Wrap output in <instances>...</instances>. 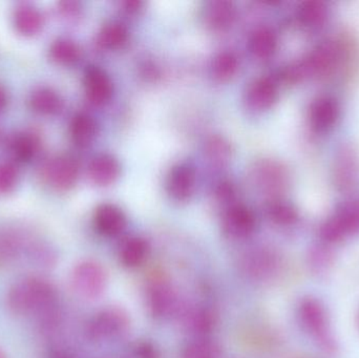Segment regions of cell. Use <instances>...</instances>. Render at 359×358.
I'll return each instance as SVG.
<instances>
[{"instance_id": "obj_37", "label": "cell", "mask_w": 359, "mask_h": 358, "mask_svg": "<svg viewBox=\"0 0 359 358\" xmlns=\"http://www.w3.org/2000/svg\"><path fill=\"white\" fill-rule=\"evenodd\" d=\"M217 197L219 201H229L234 197V187L231 183L223 182L217 188Z\"/></svg>"}, {"instance_id": "obj_2", "label": "cell", "mask_w": 359, "mask_h": 358, "mask_svg": "<svg viewBox=\"0 0 359 358\" xmlns=\"http://www.w3.org/2000/svg\"><path fill=\"white\" fill-rule=\"evenodd\" d=\"M74 291L84 298H96L104 291L107 275L98 263L84 261L74 268L71 275Z\"/></svg>"}, {"instance_id": "obj_31", "label": "cell", "mask_w": 359, "mask_h": 358, "mask_svg": "<svg viewBox=\"0 0 359 358\" xmlns=\"http://www.w3.org/2000/svg\"><path fill=\"white\" fill-rule=\"evenodd\" d=\"M238 69V57L231 52H223L215 57L212 63V75L219 81L231 79Z\"/></svg>"}, {"instance_id": "obj_28", "label": "cell", "mask_w": 359, "mask_h": 358, "mask_svg": "<svg viewBox=\"0 0 359 358\" xmlns=\"http://www.w3.org/2000/svg\"><path fill=\"white\" fill-rule=\"evenodd\" d=\"M344 237L359 233V201L350 202L332 218Z\"/></svg>"}, {"instance_id": "obj_17", "label": "cell", "mask_w": 359, "mask_h": 358, "mask_svg": "<svg viewBox=\"0 0 359 358\" xmlns=\"http://www.w3.org/2000/svg\"><path fill=\"white\" fill-rule=\"evenodd\" d=\"M236 6L227 0H213L207 2L204 8L205 23L215 31H224L236 19Z\"/></svg>"}, {"instance_id": "obj_15", "label": "cell", "mask_w": 359, "mask_h": 358, "mask_svg": "<svg viewBox=\"0 0 359 358\" xmlns=\"http://www.w3.org/2000/svg\"><path fill=\"white\" fill-rule=\"evenodd\" d=\"M121 167L114 156L102 153L97 156L88 166V176L98 186H109L119 178Z\"/></svg>"}, {"instance_id": "obj_19", "label": "cell", "mask_w": 359, "mask_h": 358, "mask_svg": "<svg viewBox=\"0 0 359 358\" xmlns=\"http://www.w3.org/2000/svg\"><path fill=\"white\" fill-rule=\"evenodd\" d=\"M29 103L35 113L43 116L56 115L63 107V100L59 92L46 86L34 90L29 96Z\"/></svg>"}, {"instance_id": "obj_13", "label": "cell", "mask_w": 359, "mask_h": 358, "mask_svg": "<svg viewBox=\"0 0 359 358\" xmlns=\"http://www.w3.org/2000/svg\"><path fill=\"white\" fill-rule=\"evenodd\" d=\"M94 224L101 235L116 237L126 229V216L118 206L102 204L95 212Z\"/></svg>"}, {"instance_id": "obj_26", "label": "cell", "mask_w": 359, "mask_h": 358, "mask_svg": "<svg viewBox=\"0 0 359 358\" xmlns=\"http://www.w3.org/2000/svg\"><path fill=\"white\" fill-rule=\"evenodd\" d=\"M149 304L154 315L157 317L168 315L175 306V296L170 286L155 284L149 294Z\"/></svg>"}, {"instance_id": "obj_6", "label": "cell", "mask_w": 359, "mask_h": 358, "mask_svg": "<svg viewBox=\"0 0 359 358\" xmlns=\"http://www.w3.org/2000/svg\"><path fill=\"white\" fill-rule=\"evenodd\" d=\"M278 264V258L271 250L257 249L243 256L241 267L249 277L264 280L276 273Z\"/></svg>"}, {"instance_id": "obj_9", "label": "cell", "mask_w": 359, "mask_h": 358, "mask_svg": "<svg viewBox=\"0 0 359 358\" xmlns=\"http://www.w3.org/2000/svg\"><path fill=\"white\" fill-rule=\"evenodd\" d=\"M255 179L262 191L269 195H278L288 184V174L280 164L273 161L259 163L255 168Z\"/></svg>"}, {"instance_id": "obj_23", "label": "cell", "mask_w": 359, "mask_h": 358, "mask_svg": "<svg viewBox=\"0 0 359 358\" xmlns=\"http://www.w3.org/2000/svg\"><path fill=\"white\" fill-rule=\"evenodd\" d=\"M278 48L276 33L268 27H259L251 36L250 50L253 56L261 60H267L273 56Z\"/></svg>"}, {"instance_id": "obj_3", "label": "cell", "mask_w": 359, "mask_h": 358, "mask_svg": "<svg viewBox=\"0 0 359 358\" xmlns=\"http://www.w3.org/2000/svg\"><path fill=\"white\" fill-rule=\"evenodd\" d=\"M44 179L59 191L73 188L79 178V165L69 156H58L50 160L43 170Z\"/></svg>"}, {"instance_id": "obj_12", "label": "cell", "mask_w": 359, "mask_h": 358, "mask_svg": "<svg viewBox=\"0 0 359 358\" xmlns=\"http://www.w3.org/2000/svg\"><path fill=\"white\" fill-rule=\"evenodd\" d=\"M299 317L304 327L318 338H327V315L324 307L314 298H305L299 307Z\"/></svg>"}, {"instance_id": "obj_34", "label": "cell", "mask_w": 359, "mask_h": 358, "mask_svg": "<svg viewBox=\"0 0 359 358\" xmlns=\"http://www.w3.org/2000/svg\"><path fill=\"white\" fill-rule=\"evenodd\" d=\"M19 172L10 162H0V195H8L18 183Z\"/></svg>"}, {"instance_id": "obj_11", "label": "cell", "mask_w": 359, "mask_h": 358, "mask_svg": "<svg viewBox=\"0 0 359 358\" xmlns=\"http://www.w3.org/2000/svg\"><path fill=\"white\" fill-rule=\"evenodd\" d=\"M278 90L271 78H259L250 84L246 92V103L253 111H263L273 106L278 100Z\"/></svg>"}, {"instance_id": "obj_16", "label": "cell", "mask_w": 359, "mask_h": 358, "mask_svg": "<svg viewBox=\"0 0 359 358\" xmlns=\"http://www.w3.org/2000/svg\"><path fill=\"white\" fill-rule=\"evenodd\" d=\"M339 115V105L331 97H320L310 106V123L314 130L320 132L332 128Z\"/></svg>"}, {"instance_id": "obj_7", "label": "cell", "mask_w": 359, "mask_h": 358, "mask_svg": "<svg viewBox=\"0 0 359 358\" xmlns=\"http://www.w3.org/2000/svg\"><path fill=\"white\" fill-rule=\"evenodd\" d=\"M255 216L246 206L230 207L223 218V230L232 239H245L252 235L255 229Z\"/></svg>"}, {"instance_id": "obj_33", "label": "cell", "mask_w": 359, "mask_h": 358, "mask_svg": "<svg viewBox=\"0 0 359 358\" xmlns=\"http://www.w3.org/2000/svg\"><path fill=\"white\" fill-rule=\"evenodd\" d=\"M219 350L215 343L198 340L189 343L182 353V358H219Z\"/></svg>"}, {"instance_id": "obj_25", "label": "cell", "mask_w": 359, "mask_h": 358, "mask_svg": "<svg viewBox=\"0 0 359 358\" xmlns=\"http://www.w3.org/2000/svg\"><path fill=\"white\" fill-rule=\"evenodd\" d=\"M50 56L54 62L61 65H72L81 57V50L74 40L59 38L50 48Z\"/></svg>"}, {"instance_id": "obj_22", "label": "cell", "mask_w": 359, "mask_h": 358, "mask_svg": "<svg viewBox=\"0 0 359 358\" xmlns=\"http://www.w3.org/2000/svg\"><path fill=\"white\" fill-rule=\"evenodd\" d=\"M149 244L142 237H133L126 240L120 247V262L126 267L142 264L149 254Z\"/></svg>"}, {"instance_id": "obj_40", "label": "cell", "mask_w": 359, "mask_h": 358, "mask_svg": "<svg viewBox=\"0 0 359 358\" xmlns=\"http://www.w3.org/2000/svg\"><path fill=\"white\" fill-rule=\"evenodd\" d=\"M50 358H72V357L62 349H55L50 352Z\"/></svg>"}, {"instance_id": "obj_32", "label": "cell", "mask_w": 359, "mask_h": 358, "mask_svg": "<svg viewBox=\"0 0 359 358\" xmlns=\"http://www.w3.org/2000/svg\"><path fill=\"white\" fill-rule=\"evenodd\" d=\"M267 214L271 221L282 226L294 224L299 218L297 209L287 202L276 200L268 205Z\"/></svg>"}, {"instance_id": "obj_10", "label": "cell", "mask_w": 359, "mask_h": 358, "mask_svg": "<svg viewBox=\"0 0 359 358\" xmlns=\"http://www.w3.org/2000/svg\"><path fill=\"white\" fill-rule=\"evenodd\" d=\"M196 172L191 166L180 164L168 174L166 188L170 197L176 201H187L196 188Z\"/></svg>"}, {"instance_id": "obj_27", "label": "cell", "mask_w": 359, "mask_h": 358, "mask_svg": "<svg viewBox=\"0 0 359 358\" xmlns=\"http://www.w3.org/2000/svg\"><path fill=\"white\" fill-rule=\"evenodd\" d=\"M128 39V32L121 23H109L99 32L97 43L105 50L122 48Z\"/></svg>"}, {"instance_id": "obj_4", "label": "cell", "mask_w": 359, "mask_h": 358, "mask_svg": "<svg viewBox=\"0 0 359 358\" xmlns=\"http://www.w3.org/2000/svg\"><path fill=\"white\" fill-rule=\"evenodd\" d=\"M341 48L337 44L325 42L316 48L307 58L302 60L307 77L329 75L341 60Z\"/></svg>"}, {"instance_id": "obj_24", "label": "cell", "mask_w": 359, "mask_h": 358, "mask_svg": "<svg viewBox=\"0 0 359 358\" xmlns=\"http://www.w3.org/2000/svg\"><path fill=\"white\" fill-rule=\"evenodd\" d=\"M69 132H71L72 139L78 146H88L96 137V121L90 115L78 113L72 120Z\"/></svg>"}, {"instance_id": "obj_5", "label": "cell", "mask_w": 359, "mask_h": 358, "mask_svg": "<svg viewBox=\"0 0 359 358\" xmlns=\"http://www.w3.org/2000/svg\"><path fill=\"white\" fill-rule=\"evenodd\" d=\"M128 319L117 310H105L97 315L88 326V334L94 340H111L128 329Z\"/></svg>"}, {"instance_id": "obj_21", "label": "cell", "mask_w": 359, "mask_h": 358, "mask_svg": "<svg viewBox=\"0 0 359 358\" xmlns=\"http://www.w3.org/2000/svg\"><path fill=\"white\" fill-rule=\"evenodd\" d=\"M41 137L35 130H27L16 135L11 141V151L18 161H32L41 149Z\"/></svg>"}, {"instance_id": "obj_29", "label": "cell", "mask_w": 359, "mask_h": 358, "mask_svg": "<svg viewBox=\"0 0 359 358\" xmlns=\"http://www.w3.org/2000/svg\"><path fill=\"white\" fill-rule=\"evenodd\" d=\"M299 21L308 27H320L326 21L328 10L322 1H306L299 6L297 13Z\"/></svg>"}, {"instance_id": "obj_20", "label": "cell", "mask_w": 359, "mask_h": 358, "mask_svg": "<svg viewBox=\"0 0 359 358\" xmlns=\"http://www.w3.org/2000/svg\"><path fill=\"white\" fill-rule=\"evenodd\" d=\"M358 172V155L351 147L344 146L337 157L334 178L337 186L346 189L353 184Z\"/></svg>"}, {"instance_id": "obj_1", "label": "cell", "mask_w": 359, "mask_h": 358, "mask_svg": "<svg viewBox=\"0 0 359 358\" xmlns=\"http://www.w3.org/2000/svg\"><path fill=\"white\" fill-rule=\"evenodd\" d=\"M8 307L17 315H40L57 307L56 289L42 277H25L8 290Z\"/></svg>"}, {"instance_id": "obj_18", "label": "cell", "mask_w": 359, "mask_h": 358, "mask_svg": "<svg viewBox=\"0 0 359 358\" xmlns=\"http://www.w3.org/2000/svg\"><path fill=\"white\" fill-rule=\"evenodd\" d=\"M15 29L25 37H33L38 35L43 29L44 17L39 8L31 4H21L15 10Z\"/></svg>"}, {"instance_id": "obj_35", "label": "cell", "mask_w": 359, "mask_h": 358, "mask_svg": "<svg viewBox=\"0 0 359 358\" xmlns=\"http://www.w3.org/2000/svg\"><path fill=\"white\" fill-rule=\"evenodd\" d=\"M186 325L188 329L194 332H205L210 328V315L204 309H194L186 317Z\"/></svg>"}, {"instance_id": "obj_30", "label": "cell", "mask_w": 359, "mask_h": 358, "mask_svg": "<svg viewBox=\"0 0 359 358\" xmlns=\"http://www.w3.org/2000/svg\"><path fill=\"white\" fill-rule=\"evenodd\" d=\"M205 153L215 165H225L231 159V144L224 137L212 136L207 140Z\"/></svg>"}, {"instance_id": "obj_14", "label": "cell", "mask_w": 359, "mask_h": 358, "mask_svg": "<svg viewBox=\"0 0 359 358\" xmlns=\"http://www.w3.org/2000/svg\"><path fill=\"white\" fill-rule=\"evenodd\" d=\"M29 237L14 227L0 228V268L14 262L27 249Z\"/></svg>"}, {"instance_id": "obj_36", "label": "cell", "mask_w": 359, "mask_h": 358, "mask_svg": "<svg viewBox=\"0 0 359 358\" xmlns=\"http://www.w3.org/2000/svg\"><path fill=\"white\" fill-rule=\"evenodd\" d=\"M57 10L59 14L69 20H74L81 14V6L79 2L74 1V0H65L57 4Z\"/></svg>"}, {"instance_id": "obj_8", "label": "cell", "mask_w": 359, "mask_h": 358, "mask_svg": "<svg viewBox=\"0 0 359 358\" xmlns=\"http://www.w3.org/2000/svg\"><path fill=\"white\" fill-rule=\"evenodd\" d=\"M84 88L88 101L95 105L105 104L113 96V82L109 76L98 67H90L86 69Z\"/></svg>"}, {"instance_id": "obj_38", "label": "cell", "mask_w": 359, "mask_h": 358, "mask_svg": "<svg viewBox=\"0 0 359 358\" xmlns=\"http://www.w3.org/2000/svg\"><path fill=\"white\" fill-rule=\"evenodd\" d=\"M142 6V2L132 0V1L124 2V10L128 13H136L140 10Z\"/></svg>"}, {"instance_id": "obj_41", "label": "cell", "mask_w": 359, "mask_h": 358, "mask_svg": "<svg viewBox=\"0 0 359 358\" xmlns=\"http://www.w3.org/2000/svg\"><path fill=\"white\" fill-rule=\"evenodd\" d=\"M0 358H8L6 357V353L0 349Z\"/></svg>"}, {"instance_id": "obj_39", "label": "cell", "mask_w": 359, "mask_h": 358, "mask_svg": "<svg viewBox=\"0 0 359 358\" xmlns=\"http://www.w3.org/2000/svg\"><path fill=\"white\" fill-rule=\"evenodd\" d=\"M8 102V92H6V88H4V86L0 85V113L6 109Z\"/></svg>"}]
</instances>
